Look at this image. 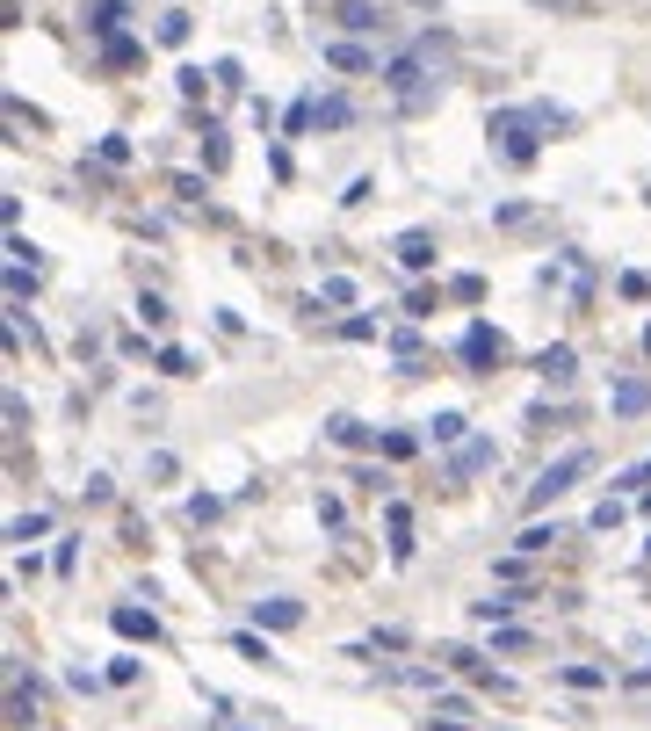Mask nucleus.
<instances>
[{"mask_svg":"<svg viewBox=\"0 0 651 731\" xmlns=\"http://www.w3.org/2000/svg\"><path fill=\"white\" fill-rule=\"evenodd\" d=\"M340 333H348V341H377V319H362V312H355V319H340Z\"/></svg>","mask_w":651,"mask_h":731,"instance_id":"40","label":"nucleus"},{"mask_svg":"<svg viewBox=\"0 0 651 731\" xmlns=\"http://www.w3.org/2000/svg\"><path fill=\"white\" fill-rule=\"evenodd\" d=\"M550 543H557V522H550V529H543V522H529V529L514 536V551H521V558H536V551H550Z\"/></svg>","mask_w":651,"mask_h":731,"instance_id":"23","label":"nucleus"},{"mask_svg":"<svg viewBox=\"0 0 651 731\" xmlns=\"http://www.w3.org/2000/svg\"><path fill=\"white\" fill-rule=\"evenodd\" d=\"M123 15H131V8H123V0H87V37H123Z\"/></svg>","mask_w":651,"mask_h":731,"instance_id":"11","label":"nucleus"},{"mask_svg":"<svg viewBox=\"0 0 651 731\" xmlns=\"http://www.w3.org/2000/svg\"><path fill=\"white\" fill-rule=\"evenodd\" d=\"M586 471H594V449L579 442V449H565V456H557V464H543V478L529 485V507H550L557 493H572V485H579Z\"/></svg>","mask_w":651,"mask_h":731,"instance_id":"2","label":"nucleus"},{"mask_svg":"<svg viewBox=\"0 0 651 731\" xmlns=\"http://www.w3.org/2000/svg\"><path fill=\"white\" fill-rule=\"evenodd\" d=\"M217 514H225V500H217V493H196V500H189V522H217Z\"/></svg>","mask_w":651,"mask_h":731,"instance_id":"34","label":"nucleus"},{"mask_svg":"<svg viewBox=\"0 0 651 731\" xmlns=\"http://www.w3.org/2000/svg\"><path fill=\"white\" fill-rule=\"evenodd\" d=\"M449 297H456V304H478V297H485V276H449Z\"/></svg>","mask_w":651,"mask_h":731,"instance_id":"33","label":"nucleus"},{"mask_svg":"<svg viewBox=\"0 0 651 731\" xmlns=\"http://www.w3.org/2000/svg\"><path fill=\"white\" fill-rule=\"evenodd\" d=\"M8 724H15V731L37 724V688L22 681V666H15V659H8Z\"/></svg>","mask_w":651,"mask_h":731,"instance_id":"7","label":"nucleus"},{"mask_svg":"<svg viewBox=\"0 0 651 731\" xmlns=\"http://www.w3.org/2000/svg\"><path fill=\"white\" fill-rule=\"evenodd\" d=\"M615 290H623V297L637 304V297H651V276H637V268H630V276H615Z\"/></svg>","mask_w":651,"mask_h":731,"instance_id":"39","label":"nucleus"},{"mask_svg":"<svg viewBox=\"0 0 651 731\" xmlns=\"http://www.w3.org/2000/svg\"><path fill=\"white\" fill-rule=\"evenodd\" d=\"M8 124H15V131H22V124H29V131H44V116L29 109V102H15V95H8Z\"/></svg>","mask_w":651,"mask_h":731,"instance_id":"35","label":"nucleus"},{"mask_svg":"<svg viewBox=\"0 0 651 731\" xmlns=\"http://www.w3.org/2000/svg\"><path fill=\"white\" fill-rule=\"evenodd\" d=\"M326 435H333L340 449H384V435H377V428H362L355 413H333V420H326Z\"/></svg>","mask_w":651,"mask_h":731,"instance_id":"10","label":"nucleus"},{"mask_svg":"<svg viewBox=\"0 0 651 731\" xmlns=\"http://www.w3.org/2000/svg\"><path fill=\"white\" fill-rule=\"evenodd\" d=\"M210 731H239V724H210Z\"/></svg>","mask_w":651,"mask_h":731,"instance_id":"47","label":"nucleus"},{"mask_svg":"<svg viewBox=\"0 0 651 731\" xmlns=\"http://www.w3.org/2000/svg\"><path fill=\"white\" fill-rule=\"evenodd\" d=\"M369 196H377V181H369V174H362V181H348V196H340V203H348V210H362Z\"/></svg>","mask_w":651,"mask_h":731,"instance_id":"42","label":"nucleus"},{"mask_svg":"<svg viewBox=\"0 0 651 731\" xmlns=\"http://www.w3.org/2000/svg\"><path fill=\"white\" fill-rule=\"evenodd\" d=\"M138 58H145V44H138V37H109V44H102V66H109V73H131Z\"/></svg>","mask_w":651,"mask_h":731,"instance_id":"17","label":"nucleus"},{"mask_svg":"<svg viewBox=\"0 0 651 731\" xmlns=\"http://www.w3.org/2000/svg\"><path fill=\"white\" fill-rule=\"evenodd\" d=\"M326 15H333L340 29H355V37H369V29H384V8H377V0H326Z\"/></svg>","mask_w":651,"mask_h":731,"instance_id":"5","label":"nucleus"},{"mask_svg":"<svg viewBox=\"0 0 651 731\" xmlns=\"http://www.w3.org/2000/svg\"><path fill=\"white\" fill-rule=\"evenodd\" d=\"M434 717H449V724H463V717H471V703H463V695H442V703H434Z\"/></svg>","mask_w":651,"mask_h":731,"instance_id":"43","label":"nucleus"},{"mask_svg":"<svg viewBox=\"0 0 651 731\" xmlns=\"http://www.w3.org/2000/svg\"><path fill=\"white\" fill-rule=\"evenodd\" d=\"M637 507H644V514H651V493H644V500H637Z\"/></svg>","mask_w":651,"mask_h":731,"instance_id":"48","label":"nucleus"},{"mask_svg":"<svg viewBox=\"0 0 651 731\" xmlns=\"http://www.w3.org/2000/svg\"><path fill=\"white\" fill-rule=\"evenodd\" d=\"M413 449H420V435H406V428H391V435H384V456H391V464H406Z\"/></svg>","mask_w":651,"mask_h":731,"instance_id":"32","label":"nucleus"},{"mask_svg":"<svg viewBox=\"0 0 651 731\" xmlns=\"http://www.w3.org/2000/svg\"><path fill=\"white\" fill-rule=\"evenodd\" d=\"M225 160H232L225 131H217V124H203V174H225Z\"/></svg>","mask_w":651,"mask_h":731,"instance_id":"18","label":"nucleus"},{"mask_svg":"<svg viewBox=\"0 0 651 731\" xmlns=\"http://www.w3.org/2000/svg\"><path fill=\"white\" fill-rule=\"evenodd\" d=\"M565 681H572V688H608L601 666H565Z\"/></svg>","mask_w":651,"mask_h":731,"instance_id":"37","label":"nucleus"},{"mask_svg":"<svg viewBox=\"0 0 651 731\" xmlns=\"http://www.w3.org/2000/svg\"><path fill=\"white\" fill-rule=\"evenodd\" d=\"M210 73H217V87H246V73H239V58H217Z\"/></svg>","mask_w":651,"mask_h":731,"instance_id":"41","label":"nucleus"},{"mask_svg":"<svg viewBox=\"0 0 651 731\" xmlns=\"http://www.w3.org/2000/svg\"><path fill=\"white\" fill-rule=\"evenodd\" d=\"M189 29H196V15L167 8V15H160V44H167V51H181V44H189Z\"/></svg>","mask_w":651,"mask_h":731,"instance_id":"19","label":"nucleus"},{"mask_svg":"<svg viewBox=\"0 0 651 731\" xmlns=\"http://www.w3.org/2000/svg\"><path fill=\"white\" fill-rule=\"evenodd\" d=\"M319 304H326V312H348V304H355V283H348V276H326V283H319Z\"/></svg>","mask_w":651,"mask_h":731,"instance_id":"24","label":"nucleus"},{"mask_svg":"<svg viewBox=\"0 0 651 731\" xmlns=\"http://www.w3.org/2000/svg\"><path fill=\"white\" fill-rule=\"evenodd\" d=\"M217 73H203V66H181L174 73V87H181V102H203V87H210Z\"/></svg>","mask_w":651,"mask_h":731,"instance_id":"26","label":"nucleus"},{"mask_svg":"<svg viewBox=\"0 0 651 731\" xmlns=\"http://www.w3.org/2000/svg\"><path fill=\"white\" fill-rule=\"evenodd\" d=\"M644 406H651V384H637V377H630V384H615V413H623V420L644 413Z\"/></svg>","mask_w":651,"mask_h":731,"instance_id":"21","label":"nucleus"},{"mask_svg":"<svg viewBox=\"0 0 651 731\" xmlns=\"http://www.w3.org/2000/svg\"><path fill=\"white\" fill-rule=\"evenodd\" d=\"M637 688H651V659H644V674H637Z\"/></svg>","mask_w":651,"mask_h":731,"instance_id":"45","label":"nucleus"},{"mask_svg":"<svg viewBox=\"0 0 651 731\" xmlns=\"http://www.w3.org/2000/svg\"><path fill=\"white\" fill-rule=\"evenodd\" d=\"M391 254H398V268H406V276H427V268H434V232H420V225H413V232H398V247H391Z\"/></svg>","mask_w":651,"mask_h":731,"instance_id":"6","label":"nucleus"},{"mask_svg":"<svg viewBox=\"0 0 651 731\" xmlns=\"http://www.w3.org/2000/svg\"><path fill=\"white\" fill-rule=\"evenodd\" d=\"M37 536H51V514H15L8 522V543H37Z\"/></svg>","mask_w":651,"mask_h":731,"instance_id":"22","label":"nucleus"},{"mask_svg":"<svg viewBox=\"0 0 651 731\" xmlns=\"http://www.w3.org/2000/svg\"><path fill=\"white\" fill-rule=\"evenodd\" d=\"M644 355H651V326H644Z\"/></svg>","mask_w":651,"mask_h":731,"instance_id":"46","label":"nucleus"},{"mask_svg":"<svg viewBox=\"0 0 651 731\" xmlns=\"http://www.w3.org/2000/svg\"><path fill=\"white\" fill-rule=\"evenodd\" d=\"M326 66H333V73H377V51H362V44H326Z\"/></svg>","mask_w":651,"mask_h":731,"instance_id":"15","label":"nucleus"},{"mask_svg":"<svg viewBox=\"0 0 651 731\" xmlns=\"http://www.w3.org/2000/svg\"><path fill=\"white\" fill-rule=\"evenodd\" d=\"M543 116L536 109H500L492 116V138H500V160L507 167H536V152H543Z\"/></svg>","mask_w":651,"mask_h":731,"instance_id":"1","label":"nucleus"},{"mask_svg":"<svg viewBox=\"0 0 651 731\" xmlns=\"http://www.w3.org/2000/svg\"><path fill=\"white\" fill-rule=\"evenodd\" d=\"M427 312H442V290H427V283H420V290L406 297V319H427Z\"/></svg>","mask_w":651,"mask_h":731,"instance_id":"31","label":"nucleus"},{"mask_svg":"<svg viewBox=\"0 0 651 731\" xmlns=\"http://www.w3.org/2000/svg\"><path fill=\"white\" fill-rule=\"evenodd\" d=\"M254 623H261V630H297V623H304V601L268 594V601H254Z\"/></svg>","mask_w":651,"mask_h":731,"instance_id":"8","label":"nucleus"},{"mask_svg":"<svg viewBox=\"0 0 651 731\" xmlns=\"http://www.w3.org/2000/svg\"><path fill=\"white\" fill-rule=\"evenodd\" d=\"M0 413H8V428H15V435L29 428V406H22V391H8V399H0Z\"/></svg>","mask_w":651,"mask_h":731,"instance_id":"38","label":"nucleus"},{"mask_svg":"<svg viewBox=\"0 0 651 731\" xmlns=\"http://www.w3.org/2000/svg\"><path fill=\"white\" fill-rule=\"evenodd\" d=\"M572 370H579L572 341H557V348H543V355H536V377H543V384H572Z\"/></svg>","mask_w":651,"mask_h":731,"instance_id":"12","label":"nucleus"},{"mask_svg":"<svg viewBox=\"0 0 651 731\" xmlns=\"http://www.w3.org/2000/svg\"><path fill=\"white\" fill-rule=\"evenodd\" d=\"M138 319H145V326H167L174 312H167V297H160V290H145V297H138Z\"/></svg>","mask_w":651,"mask_h":731,"instance_id":"30","label":"nucleus"},{"mask_svg":"<svg viewBox=\"0 0 651 731\" xmlns=\"http://www.w3.org/2000/svg\"><path fill=\"white\" fill-rule=\"evenodd\" d=\"M152 370H167V377H196V355H189V348H160V355H152Z\"/></svg>","mask_w":651,"mask_h":731,"instance_id":"25","label":"nucleus"},{"mask_svg":"<svg viewBox=\"0 0 651 731\" xmlns=\"http://www.w3.org/2000/svg\"><path fill=\"white\" fill-rule=\"evenodd\" d=\"M312 124H319V131H348V124H355V102H348V95H319V102H312Z\"/></svg>","mask_w":651,"mask_h":731,"instance_id":"14","label":"nucleus"},{"mask_svg":"<svg viewBox=\"0 0 651 731\" xmlns=\"http://www.w3.org/2000/svg\"><path fill=\"white\" fill-rule=\"evenodd\" d=\"M391 355L406 362V370H420V333H413V326H398V333H391Z\"/></svg>","mask_w":651,"mask_h":731,"instance_id":"27","label":"nucleus"},{"mask_svg":"<svg viewBox=\"0 0 651 731\" xmlns=\"http://www.w3.org/2000/svg\"><path fill=\"white\" fill-rule=\"evenodd\" d=\"M521 601H529V594H485V601H471V616H478V623H514Z\"/></svg>","mask_w":651,"mask_h":731,"instance_id":"16","label":"nucleus"},{"mask_svg":"<svg viewBox=\"0 0 651 731\" xmlns=\"http://www.w3.org/2000/svg\"><path fill=\"white\" fill-rule=\"evenodd\" d=\"M492 456H500L492 442H463V449L449 456V478H478V471H492Z\"/></svg>","mask_w":651,"mask_h":731,"instance_id":"13","label":"nucleus"},{"mask_svg":"<svg viewBox=\"0 0 651 731\" xmlns=\"http://www.w3.org/2000/svg\"><path fill=\"white\" fill-rule=\"evenodd\" d=\"M109 630L131 637V645H152V637H160V616H152V608H138V601H116V608H109Z\"/></svg>","mask_w":651,"mask_h":731,"instance_id":"4","label":"nucleus"},{"mask_svg":"<svg viewBox=\"0 0 651 731\" xmlns=\"http://www.w3.org/2000/svg\"><path fill=\"white\" fill-rule=\"evenodd\" d=\"M232 652H239V659H261V666L275 659V652H268V637H261V630H239V637H232Z\"/></svg>","mask_w":651,"mask_h":731,"instance_id":"28","label":"nucleus"},{"mask_svg":"<svg viewBox=\"0 0 651 731\" xmlns=\"http://www.w3.org/2000/svg\"><path fill=\"white\" fill-rule=\"evenodd\" d=\"M623 485H651V456H644L637 471H623Z\"/></svg>","mask_w":651,"mask_h":731,"instance_id":"44","label":"nucleus"},{"mask_svg":"<svg viewBox=\"0 0 651 731\" xmlns=\"http://www.w3.org/2000/svg\"><path fill=\"white\" fill-rule=\"evenodd\" d=\"M95 160H102V167H123V160H131V138H123V131H109V138L95 145Z\"/></svg>","mask_w":651,"mask_h":731,"instance_id":"29","label":"nucleus"},{"mask_svg":"<svg viewBox=\"0 0 651 731\" xmlns=\"http://www.w3.org/2000/svg\"><path fill=\"white\" fill-rule=\"evenodd\" d=\"M463 428H471L463 413H434V420H427V442H442V449H449V442H463Z\"/></svg>","mask_w":651,"mask_h":731,"instance_id":"20","label":"nucleus"},{"mask_svg":"<svg viewBox=\"0 0 651 731\" xmlns=\"http://www.w3.org/2000/svg\"><path fill=\"white\" fill-rule=\"evenodd\" d=\"M384 536H391V558L406 565V558H413V507H406V500L384 507Z\"/></svg>","mask_w":651,"mask_h":731,"instance_id":"9","label":"nucleus"},{"mask_svg":"<svg viewBox=\"0 0 651 731\" xmlns=\"http://www.w3.org/2000/svg\"><path fill=\"white\" fill-rule=\"evenodd\" d=\"M644 551H651V543H644Z\"/></svg>","mask_w":651,"mask_h":731,"instance_id":"49","label":"nucleus"},{"mask_svg":"<svg viewBox=\"0 0 651 731\" xmlns=\"http://www.w3.org/2000/svg\"><path fill=\"white\" fill-rule=\"evenodd\" d=\"M174 196H181V203H203L210 189H203V174H174Z\"/></svg>","mask_w":651,"mask_h":731,"instance_id":"36","label":"nucleus"},{"mask_svg":"<svg viewBox=\"0 0 651 731\" xmlns=\"http://www.w3.org/2000/svg\"><path fill=\"white\" fill-rule=\"evenodd\" d=\"M456 355H463V362H471V370L485 377V370H500V362H507L514 348H507V333H500V326H485V319H478V326H463Z\"/></svg>","mask_w":651,"mask_h":731,"instance_id":"3","label":"nucleus"}]
</instances>
